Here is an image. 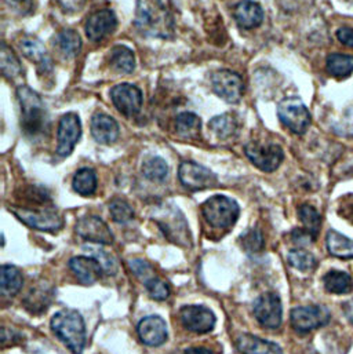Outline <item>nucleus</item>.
I'll return each mask as SVG.
<instances>
[{"mask_svg":"<svg viewBox=\"0 0 353 354\" xmlns=\"http://www.w3.org/2000/svg\"><path fill=\"white\" fill-rule=\"evenodd\" d=\"M111 65L123 73H132L136 68V58L130 48L126 46H116L111 50Z\"/></svg>","mask_w":353,"mask_h":354,"instance_id":"nucleus-30","label":"nucleus"},{"mask_svg":"<svg viewBox=\"0 0 353 354\" xmlns=\"http://www.w3.org/2000/svg\"><path fill=\"white\" fill-rule=\"evenodd\" d=\"M291 326L297 333L307 334L320 327H325L330 322V312L320 305L298 306L291 310Z\"/></svg>","mask_w":353,"mask_h":354,"instance_id":"nucleus-8","label":"nucleus"},{"mask_svg":"<svg viewBox=\"0 0 353 354\" xmlns=\"http://www.w3.org/2000/svg\"><path fill=\"white\" fill-rule=\"evenodd\" d=\"M143 174L151 180L163 182L169 176V166L162 158H150L143 165Z\"/></svg>","mask_w":353,"mask_h":354,"instance_id":"nucleus-35","label":"nucleus"},{"mask_svg":"<svg viewBox=\"0 0 353 354\" xmlns=\"http://www.w3.org/2000/svg\"><path fill=\"white\" fill-rule=\"evenodd\" d=\"M10 209L21 222L42 232H58L64 226L62 216L54 209H32L25 207H11Z\"/></svg>","mask_w":353,"mask_h":354,"instance_id":"nucleus-7","label":"nucleus"},{"mask_svg":"<svg viewBox=\"0 0 353 354\" xmlns=\"http://www.w3.org/2000/svg\"><path fill=\"white\" fill-rule=\"evenodd\" d=\"M179 313L183 327L188 331L196 334H206L212 331L217 322L214 313L208 308L200 305L183 306Z\"/></svg>","mask_w":353,"mask_h":354,"instance_id":"nucleus-14","label":"nucleus"},{"mask_svg":"<svg viewBox=\"0 0 353 354\" xmlns=\"http://www.w3.org/2000/svg\"><path fill=\"white\" fill-rule=\"evenodd\" d=\"M84 0H60L65 10H79Z\"/></svg>","mask_w":353,"mask_h":354,"instance_id":"nucleus-45","label":"nucleus"},{"mask_svg":"<svg viewBox=\"0 0 353 354\" xmlns=\"http://www.w3.org/2000/svg\"><path fill=\"white\" fill-rule=\"evenodd\" d=\"M244 153L250 162L261 171L272 173L279 169L284 159L283 149L276 144H261L260 141H250L244 147Z\"/></svg>","mask_w":353,"mask_h":354,"instance_id":"nucleus-6","label":"nucleus"},{"mask_svg":"<svg viewBox=\"0 0 353 354\" xmlns=\"http://www.w3.org/2000/svg\"><path fill=\"white\" fill-rule=\"evenodd\" d=\"M178 178L183 187L192 192L214 187L217 185L215 174L194 162L181 163L178 170Z\"/></svg>","mask_w":353,"mask_h":354,"instance_id":"nucleus-10","label":"nucleus"},{"mask_svg":"<svg viewBox=\"0 0 353 354\" xmlns=\"http://www.w3.org/2000/svg\"><path fill=\"white\" fill-rule=\"evenodd\" d=\"M73 190L82 196H91L97 189V176L93 169H80L72 180Z\"/></svg>","mask_w":353,"mask_h":354,"instance_id":"nucleus-31","label":"nucleus"},{"mask_svg":"<svg viewBox=\"0 0 353 354\" xmlns=\"http://www.w3.org/2000/svg\"><path fill=\"white\" fill-rule=\"evenodd\" d=\"M326 68L334 77H347L353 72V57L345 54H332L327 58Z\"/></svg>","mask_w":353,"mask_h":354,"instance_id":"nucleus-32","label":"nucleus"},{"mask_svg":"<svg viewBox=\"0 0 353 354\" xmlns=\"http://www.w3.org/2000/svg\"><path fill=\"white\" fill-rule=\"evenodd\" d=\"M0 62H1L0 65H1V72H3L4 77L12 80V79H17L22 73V68H21L18 58L15 57L12 50L6 43H1Z\"/></svg>","mask_w":353,"mask_h":354,"instance_id":"nucleus-34","label":"nucleus"},{"mask_svg":"<svg viewBox=\"0 0 353 354\" xmlns=\"http://www.w3.org/2000/svg\"><path fill=\"white\" fill-rule=\"evenodd\" d=\"M109 211L114 221L118 223H127L134 218L133 207L122 198H114L109 203Z\"/></svg>","mask_w":353,"mask_h":354,"instance_id":"nucleus-37","label":"nucleus"},{"mask_svg":"<svg viewBox=\"0 0 353 354\" xmlns=\"http://www.w3.org/2000/svg\"><path fill=\"white\" fill-rule=\"evenodd\" d=\"M293 241L298 245H305V244H309L311 241H314L316 237H314L308 230L305 229H296L293 233Z\"/></svg>","mask_w":353,"mask_h":354,"instance_id":"nucleus-43","label":"nucleus"},{"mask_svg":"<svg viewBox=\"0 0 353 354\" xmlns=\"http://www.w3.org/2000/svg\"><path fill=\"white\" fill-rule=\"evenodd\" d=\"M19 48L28 59H30L32 62L36 64L39 71H42L43 73H47L51 71V68H53L51 58L47 54L44 46L42 44L40 40H37L32 36H25L19 41Z\"/></svg>","mask_w":353,"mask_h":354,"instance_id":"nucleus-21","label":"nucleus"},{"mask_svg":"<svg viewBox=\"0 0 353 354\" xmlns=\"http://www.w3.org/2000/svg\"><path fill=\"white\" fill-rule=\"evenodd\" d=\"M201 212L211 226L226 229L235 225L239 218L240 208L235 200L226 196L215 194L203 203Z\"/></svg>","mask_w":353,"mask_h":354,"instance_id":"nucleus-4","label":"nucleus"},{"mask_svg":"<svg viewBox=\"0 0 353 354\" xmlns=\"http://www.w3.org/2000/svg\"><path fill=\"white\" fill-rule=\"evenodd\" d=\"M140 339L147 346H161L168 341V326L166 322L159 316H148L143 319L137 327Z\"/></svg>","mask_w":353,"mask_h":354,"instance_id":"nucleus-16","label":"nucleus"},{"mask_svg":"<svg viewBox=\"0 0 353 354\" xmlns=\"http://www.w3.org/2000/svg\"><path fill=\"white\" fill-rule=\"evenodd\" d=\"M338 40L348 47L353 48V28H341L337 30Z\"/></svg>","mask_w":353,"mask_h":354,"instance_id":"nucleus-44","label":"nucleus"},{"mask_svg":"<svg viewBox=\"0 0 353 354\" xmlns=\"http://www.w3.org/2000/svg\"><path fill=\"white\" fill-rule=\"evenodd\" d=\"M24 284V277L19 269L11 265H3L0 270V288L6 297H14L19 292Z\"/></svg>","mask_w":353,"mask_h":354,"instance_id":"nucleus-23","label":"nucleus"},{"mask_svg":"<svg viewBox=\"0 0 353 354\" xmlns=\"http://www.w3.org/2000/svg\"><path fill=\"white\" fill-rule=\"evenodd\" d=\"M278 116L284 127L294 134H304L311 126V113L298 97L284 98L278 106Z\"/></svg>","mask_w":353,"mask_h":354,"instance_id":"nucleus-5","label":"nucleus"},{"mask_svg":"<svg viewBox=\"0 0 353 354\" xmlns=\"http://www.w3.org/2000/svg\"><path fill=\"white\" fill-rule=\"evenodd\" d=\"M348 1H351V3H353V0H348Z\"/></svg>","mask_w":353,"mask_h":354,"instance_id":"nucleus-48","label":"nucleus"},{"mask_svg":"<svg viewBox=\"0 0 353 354\" xmlns=\"http://www.w3.org/2000/svg\"><path fill=\"white\" fill-rule=\"evenodd\" d=\"M254 316L258 323L269 330L279 328L283 320L282 301L275 292H265L254 302Z\"/></svg>","mask_w":353,"mask_h":354,"instance_id":"nucleus-9","label":"nucleus"},{"mask_svg":"<svg viewBox=\"0 0 353 354\" xmlns=\"http://www.w3.org/2000/svg\"><path fill=\"white\" fill-rule=\"evenodd\" d=\"M17 97L21 106V127L29 137L42 136L48 126L47 112L40 97L26 86L17 90Z\"/></svg>","mask_w":353,"mask_h":354,"instance_id":"nucleus-2","label":"nucleus"},{"mask_svg":"<svg viewBox=\"0 0 353 354\" xmlns=\"http://www.w3.org/2000/svg\"><path fill=\"white\" fill-rule=\"evenodd\" d=\"M51 330L72 353H83L86 346V326L80 313L75 310L58 312L51 319Z\"/></svg>","mask_w":353,"mask_h":354,"instance_id":"nucleus-3","label":"nucleus"},{"mask_svg":"<svg viewBox=\"0 0 353 354\" xmlns=\"http://www.w3.org/2000/svg\"><path fill=\"white\" fill-rule=\"evenodd\" d=\"M298 218L304 225L305 230H308L314 237H316L322 227V216L318 209L311 204H302L298 207Z\"/></svg>","mask_w":353,"mask_h":354,"instance_id":"nucleus-33","label":"nucleus"},{"mask_svg":"<svg viewBox=\"0 0 353 354\" xmlns=\"http://www.w3.org/2000/svg\"><path fill=\"white\" fill-rule=\"evenodd\" d=\"M236 346L243 354H283L279 345L251 334H242L236 341Z\"/></svg>","mask_w":353,"mask_h":354,"instance_id":"nucleus-22","label":"nucleus"},{"mask_svg":"<svg viewBox=\"0 0 353 354\" xmlns=\"http://www.w3.org/2000/svg\"><path fill=\"white\" fill-rule=\"evenodd\" d=\"M55 46L65 58H73L82 48V40L75 30L65 29L57 35Z\"/></svg>","mask_w":353,"mask_h":354,"instance_id":"nucleus-26","label":"nucleus"},{"mask_svg":"<svg viewBox=\"0 0 353 354\" xmlns=\"http://www.w3.org/2000/svg\"><path fill=\"white\" fill-rule=\"evenodd\" d=\"M116 17L111 10H100L91 14L86 24V35L93 41H101L116 28Z\"/></svg>","mask_w":353,"mask_h":354,"instance_id":"nucleus-17","label":"nucleus"},{"mask_svg":"<svg viewBox=\"0 0 353 354\" xmlns=\"http://www.w3.org/2000/svg\"><path fill=\"white\" fill-rule=\"evenodd\" d=\"M211 84L214 93L229 104H236L243 95L242 77L228 69L218 71L211 76Z\"/></svg>","mask_w":353,"mask_h":354,"instance_id":"nucleus-12","label":"nucleus"},{"mask_svg":"<svg viewBox=\"0 0 353 354\" xmlns=\"http://www.w3.org/2000/svg\"><path fill=\"white\" fill-rule=\"evenodd\" d=\"M145 287H147L150 297L155 301H166L172 292L170 286L158 277H154L150 281H147Z\"/></svg>","mask_w":353,"mask_h":354,"instance_id":"nucleus-40","label":"nucleus"},{"mask_svg":"<svg viewBox=\"0 0 353 354\" xmlns=\"http://www.w3.org/2000/svg\"><path fill=\"white\" fill-rule=\"evenodd\" d=\"M287 261L300 272H311L316 266V258L305 250H291L287 255Z\"/></svg>","mask_w":353,"mask_h":354,"instance_id":"nucleus-36","label":"nucleus"},{"mask_svg":"<svg viewBox=\"0 0 353 354\" xmlns=\"http://www.w3.org/2000/svg\"><path fill=\"white\" fill-rule=\"evenodd\" d=\"M233 18L239 28L254 29L262 24L264 11L258 3L251 0H243L235 6Z\"/></svg>","mask_w":353,"mask_h":354,"instance_id":"nucleus-19","label":"nucleus"},{"mask_svg":"<svg viewBox=\"0 0 353 354\" xmlns=\"http://www.w3.org/2000/svg\"><path fill=\"white\" fill-rule=\"evenodd\" d=\"M136 26L145 36L168 39L174 33V17L165 0H138Z\"/></svg>","mask_w":353,"mask_h":354,"instance_id":"nucleus-1","label":"nucleus"},{"mask_svg":"<svg viewBox=\"0 0 353 354\" xmlns=\"http://www.w3.org/2000/svg\"><path fill=\"white\" fill-rule=\"evenodd\" d=\"M343 308H344V312H345L347 319H348L351 323H353V298L351 301L345 302Z\"/></svg>","mask_w":353,"mask_h":354,"instance_id":"nucleus-46","label":"nucleus"},{"mask_svg":"<svg viewBox=\"0 0 353 354\" xmlns=\"http://www.w3.org/2000/svg\"><path fill=\"white\" fill-rule=\"evenodd\" d=\"M240 241L243 243V248L248 252H260L264 248V236L258 229H250L244 234H242Z\"/></svg>","mask_w":353,"mask_h":354,"instance_id":"nucleus-39","label":"nucleus"},{"mask_svg":"<svg viewBox=\"0 0 353 354\" xmlns=\"http://www.w3.org/2000/svg\"><path fill=\"white\" fill-rule=\"evenodd\" d=\"M69 269L84 286H93L101 277L102 266L93 257H75L69 261Z\"/></svg>","mask_w":353,"mask_h":354,"instance_id":"nucleus-18","label":"nucleus"},{"mask_svg":"<svg viewBox=\"0 0 353 354\" xmlns=\"http://www.w3.org/2000/svg\"><path fill=\"white\" fill-rule=\"evenodd\" d=\"M4 3L17 14L26 15L33 11V0H4Z\"/></svg>","mask_w":353,"mask_h":354,"instance_id":"nucleus-42","label":"nucleus"},{"mask_svg":"<svg viewBox=\"0 0 353 354\" xmlns=\"http://www.w3.org/2000/svg\"><path fill=\"white\" fill-rule=\"evenodd\" d=\"M129 266L132 269V272L145 284L147 281H150L151 279H154V268L150 262L144 261V259H132L129 261Z\"/></svg>","mask_w":353,"mask_h":354,"instance_id":"nucleus-41","label":"nucleus"},{"mask_svg":"<svg viewBox=\"0 0 353 354\" xmlns=\"http://www.w3.org/2000/svg\"><path fill=\"white\" fill-rule=\"evenodd\" d=\"M200 119L190 112H182L176 116V134L185 140H197L200 137Z\"/></svg>","mask_w":353,"mask_h":354,"instance_id":"nucleus-25","label":"nucleus"},{"mask_svg":"<svg viewBox=\"0 0 353 354\" xmlns=\"http://www.w3.org/2000/svg\"><path fill=\"white\" fill-rule=\"evenodd\" d=\"M327 250L333 257L340 259H352L353 258V240L345 237L344 234L330 230L326 239Z\"/></svg>","mask_w":353,"mask_h":354,"instance_id":"nucleus-24","label":"nucleus"},{"mask_svg":"<svg viewBox=\"0 0 353 354\" xmlns=\"http://www.w3.org/2000/svg\"><path fill=\"white\" fill-rule=\"evenodd\" d=\"M86 250L91 254L93 258H96V259L100 262V265L102 266L104 274H107V276H114V274H116V272H118V263H116V261H115L107 251H104V250L100 248V247H97V248L89 247V248H86Z\"/></svg>","mask_w":353,"mask_h":354,"instance_id":"nucleus-38","label":"nucleus"},{"mask_svg":"<svg viewBox=\"0 0 353 354\" xmlns=\"http://www.w3.org/2000/svg\"><path fill=\"white\" fill-rule=\"evenodd\" d=\"M208 129L219 138V140H228L235 137L237 133V122L235 116L230 113H225L221 116H215L210 120Z\"/></svg>","mask_w":353,"mask_h":354,"instance_id":"nucleus-29","label":"nucleus"},{"mask_svg":"<svg viewBox=\"0 0 353 354\" xmlns=\"http://www.w3.org/2000/svg\"><path fill=\"white\" fill-rule=\"evenodd\" d=\"M91 134L97 142L111 145L119 138V126L114 118L96 113L91 119Z\"/></svg>","mask_w":353,"mask_h":354,"instance_id":"nucleus-20","label":"nucleus"},{"mask_svg":"<svg viewBox=\"0 0 353 354\" xmlns=\"http://www.w3.org/2000/svg\"><path fill=\"white\" fill-rule=\"evenodd\" d=\"M111 98L114 105L118 108V111L127 118L136 116L137 113H140L143 108L141 90L129 83H122L115 86L111 90Z\"/></svg>","mask_w":353,"mask_h":354,"instance_id":"nucleus-11","label":"nucleus"},{"mask_svg":"<svg viewBox=\"0 0 353 354\" xmlns=\"http://www.w3.org/2000/svg\"><path fill=\"white\" fill-rule=\"evenodd\" d=\"M82 136L80 119L76 113H66L61 118L58 126V148L57 153L66 158L72 153L75 145Z\"/></svg>","mask_w":353,"mask_h":354,"instance_id":"nucleus-15","label":"nucleus"},{"mask_svg":"<svg viewBox=\"0 0 353 354\" xmlns=\"http://www.w3.org/2000/svg\"><path fill=\"white\" fill-rule=\"evenodd\" d=\"M325 287L330 294L344 295L351 292L353 288V280L351 274L340 270H332L329 272L325 279Z\"/></svg>","mask_w":353,"mask_h":354,"instance_id":"nucleus-27","label":"nucleus"},{"mask_svg":"<svg viewBox=\"0 0 353 354\" xmlns=\"http://www.w3.org/2000/svg\"><path fill=\"white\" fill-rule=\"evenodd\" d=\"M75 230L78 236L89 243L96 244H112L114 243V233L109 226L96 215H87L80 218L76 222Z\"/></svg>","mask_w":353,"mask_h":354,"instance_id":"nucleus-13","label":"nucleus"},{"mask_svg":"<svg viewBox=\"0 0 353 354\" xmlns=\"http://www.w3.org/2000/svg\"><path fill=\"white\" fill-rule=\"evenodd\" d=\"M181 216H182L181 212L174 209L173 216H170V212L168 211L165 219L154 218V219L159 223V226L165 230L166 236H168L169 239L174 240L176 243H179V244H181V241H179L178 237H186V236L189 237V232H188V229H186V223H185V222L178 223V218H181Z\"/></svg>","mask_w":353,"mask_h":354,"instance_id":"nucleus-28","label":"nucleus"},{"mask_svg":"<svg viewBox=\"0 0 353 354\" xmlns=\"http://www.w3.org/2000/svg\"><path fill=\"white\" fill-rule=\"evenodd\" d=\"M183 354H214L211 351L206 349V348H189L188 351H185Z\"/></svg>","mask_w":353,"mask_h":354,"instance_id":"nucleus-47","label":"nucleus"}]
</instances>
